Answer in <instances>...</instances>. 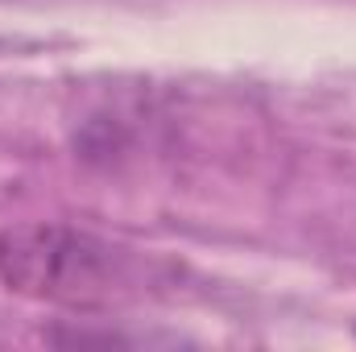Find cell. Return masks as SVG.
Returning a JSON list of instances; mask_svg holds the SVG:
<instances>
[{"label":"cell","mask_w":356,"mask_h":352,"mask_svg":"<svg viewBox=\"0 0 356 352\" xmlns=\"http://www.w3.org/2000/svg\"><path fill=\"white\" fill-rule=\"evenodd\" d=\"M0 282L33 303L67 311H112L145 294L149 262L58 220L0 228Z\"/></svg>","instance_id":"obj_1"}]
</instances>
